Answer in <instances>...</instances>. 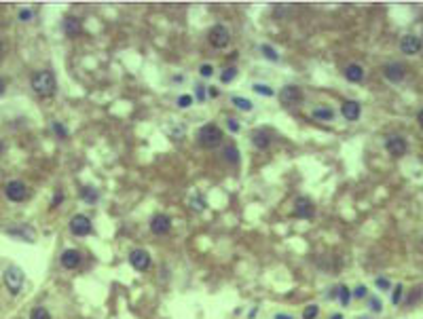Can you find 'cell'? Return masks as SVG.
<instances>
[{
  "label": "cell",
  "mask_w": 423,
  "mask_h": 319,
  "mask_svg": "<svg viewBox=\"0 0 423 319\" xmlns=\"http://www.w3.org/2000/svg\"><path fill=\"white\" fill-rule=\"evenodd\" d=\"M34 93L40 95V97H51L55 93L57 85H55V76L53 72L49 70H40V72H34L32 74V80H30Z\"/></svg>",
  "instance_id": "cell-1"
},
{
  "label": "cell",
  "mask_w": 423,
  "mask_h": 319,
  "mask_svg": "<svg viewBox=\"0 0 423 319\" xmlns=\"http://www.w3.org/2000/svg\"><path fill=\"white\" fill-rule=\"evenodd\" d=\"M2 279H4V286H7L9 294H11V296H17V294L21 292V288H24L26 277H24V271H21L19 266L11 264L9 269H4Z\"/></svg>",
  "instance_id": "cell-2"
},
{
  "label": "cell",
  "mask_w": 423,
  "mask_h": 319,
  "mask_svg": "<svg viewBox=\"0 0 423 319\" xmlns=\"http://www.w3.org/2000/svg\"><path fill=\"white\" fill-rule=\"evenodd\" d=\"M197 140L204 148H216L222 142V131H220L218 125H204L197 133Z\"/></svg>",
  "instance_id": "cell-3"
},
{
  "label": "cell",
  "mask_w": 423,
  "mask_h": 319,
  "mask_svg": "<svg viewBox=\"0 0 423 319\" xmlns=\"http://www.w3.org/2000/svg\"><path fill=\"white\" fill-rule=\"evenodd\" d=\"M277 100H280L282 106L292 108V106H297V104L303 102V89L297 87V85H286L280 93H277Z\"/></svg>",
  "instance_id": "cell-4"
},
{
  "label": "cell",
  "mask_w": 423,
  "mask_h": 319,
  "mask_svg": "<svg viewBox=\"0 0 423 319\" xmlns=\"http://www.w3.org/2000/svg\"><path fill=\"white\" fill-rule=\"evenodd\" d=\"M129 264L136 269L138 273H144L150 269V264H153V258H150V254L146 252V249L142 247H136L129 252Z\"/></svg>",
  "instance_id": "cell-5"
},
{
  "label": "cell",
  "mask_w": 423,
  "mask_h": 319,
  "mask_svg": "<svg viewBox=\"0 0 423 319\" xmlns=\"http://www.w3.org/2000/svg\"><path fill=\"white\" fill-rule=\"evenodd\" d=\"M207 40H210V45L212 47H216V49H224L227 45L231 43V32H229V28L227 26H214L212 30H210V34H207Z\"/></svg>",
  "instance_id": "cell-6"
},
{
  "label": "cell",
  "mask_w": 423,
  "mask_h": 319,
  "mask_svg": "<svg viewBox=\"0 0 423 319\" xmlns=\"http://www.w3.org/2000/svg\"><path fill=\"white\" fill-rule=\"evenodd\" d=\"M91 230H94V224H91V220L85 216V213H77V216L70 218V233L77 235V237H87L91 235Z\"/></svg>",
  "instance_id": "cell-7"
},
{
  "label": "cell",
  "mask_w": 423,
  "mask_h": 319,
  "mask_svg": "<svg viewBox=\"0 0 423 319\" xmlns=\"http://www.w3.org/2000/svg\"><path fill=\"white\" fill-rule=\"evenodd\" d=\"M4 195H7L9 201L21 203L28 197V186L21 182V180H13V182H9L7 186H4Z\"/></svg>",
  "instance_id": "cell-8"
},
{
  "label": "cell",
  "mask_w": 423,
  "mask_h": 319,
  "mask_svg": "<svg viewBox=\"0 0 423 319\" xmlns=\"http://www.w3.org/2000/svg\"><path fill=\"white\" fill-rule=\"evenodd\" d=\"M313 213H315L313 201L309 197H297V201H294V216L300 220H311Z\"/></svg>",
  "instance_id": "cell-9"
},
{
  "label": "cell",
  "mask_w": 423,
  "mask_h": 319,
  "mask_svg": "<svg viewBox=\"0 0 423 319\" xmlns=\"http://www.w3.org/2000/svg\"><path fill=\"white\" fill-rule=\"evenodd\" d=\"M4 233L11 235V237H15V239H19V241H28V243L36 241V230H34L32 226H28V224L11 226V228H4Z\"/></svg>",
  "instance_id": "cell-10"
},
{
  "label": "cell",
  "mask_w": 423,
  "mask_h": 319,
  "mask_svg": "<svg viewBox=\"0 0 423 319\" xmlns=\"http://www.w3.org/2000/svg\"><path fill=\"white\" fill-rule=\"evenodd\" d=\"M172 230V220L170 216H165V213H155L153 218H150V233L153 235H167Z\"/></svg>",
  "instance_id": "cell-11"
},
{
  "label": "cell",
  "mask_w": 423,
  "mask_h": 319,
  "mask_svg": "<svg viewBox=\"0 0 423 319\" xmlns=\"http://www.w3.org/2000/svg\"><path fill=\"white\" fill-rule=\"evenodd\" d=\"M400 51L404 55H417L421 51V38L415 36V34H407L400 40Z\"/></svg>",
  "instance_id": "cell-12"
},
{
  "label": "cell",
  "mask_w": 423,
  "mask_h": 319,
  "mask_svg": "<svg viewBox=\"0 0 423 319\" xmlns=\"http://www.w3.org/2000/svg\"><path fill=\"white\" fill-rule=\"evenodd\" d=\"M385 148H387V152H390L392 156H402L404 152H407V140L404 137H400V136H390L385 140Z\"/></svg>",
  "instance_id": "cell-13"
},
{
  "label": "cell",
  "mask_w": 423,
  "mask_h": 319,
  "mask_svg": "<svg viewBox=\"0 0 423 319\" xmlns=\"http://www.w3.org/2000/svg\"><path fill=\"white\" fill-rule=\"evenodd\" d=\"M341 114H343V119L345 121H358L360 119V114H362V106H360V102H356V100H347L343 106H341Z\"/></svg>",
  "instance_id": "cell-14"
},
{
  "label": "cell",
  "mask_w": 423,
  "mask_h": 319,
  "mask_svg": "<svg viewBox=\"0 0 423 319\" xmlns=\"http://www.w3.org/2000/svg\"><path fill=\"white\" fill-rule=\"evenodd\" d=\"M383 76L390 80V83H400V80L404 78V66L398 61H392V63H385L383 68Z\"/></svg>",
  "instance_id": "cell-15"
},
{
  "label": "cell",
  "mask_w": 423,
  "mask_h": 319,
  "mask_svg": "<svg viewBox=\"0 0 423 319\" xmlns=\"http://www.w3.org/2000/svg\"><path fill=\"white\" fill-rule=\"evenodd\" d=\"M62 266L63 269H77V266L80 264V260H83V256H80V252L78 249H63V254H62Z\"/></svg>",
  "instance_id": "cell-16"
},
{
  "label": "cell",
  "mask_w": 423,
  "mask_h": 319,
  "mask_svg": "<svg viewBox=\"0 0 423 319\" xmlns=\"http://www.w3.org/2000/svg\"><path fill=\"white\" fill-rule=\"evenodd\" d=\"M345 78L349 80V83H362L364 80V68L360 66V63H349V66L343 70Z\"/></svg>",
  "instance_id": "cell-17"
},
{
  "label": "cell",
  "mask_w": 423,
  "mask_h": 319,
  "mask_svg": "<svg viewBox=\"0 0 423 319\" xmlns=\"http://www.w3.org/2000/svg\"><path fill=\"white\" fill-rule=\"evenodd\" d=\"M62 28H63V34L66 36H77V34L80 32V19L78 17H72V15H68L66 19H63V24H62Z\"/></svg>",
  "instance_id": "cell-18"
},
{
  "label": "cell",
  "mask_w": 423,
  "mask_h": 319,
  "mask_svg": "<svg viewBox=\"0 0 423 319\" xmlns=\"http://www.w3.org/2000/svg\"><path fill=\"white\" fill-rule=\"evenodd\" d=\"M252 144H254V146H256L258 150H266V148H269V144H271L269 133L263 131V129L252 131Z\"/></svg>",
  "instance_id": "cell-19"
},
{
  "label": "cell",
  "mask_w": 423,
  "mask_h": 319,
  "mask_svg": "<svg viewBox=\"0 0 423 319\" xmlns=\"http://www.w3.org/2000/svg\"><path fill=\"white\" fill-rule=\"evenodd\" d=\"M311 117L317 119V121H326V123H332V121H334V110L330 108V106H317V108H313Z\"/></svg>",
  "instance_id": "cell-20"
},
{
  "label": "cell",
  "mask_w": 423,
  "mask_h": 319,
  "mask_svg": "<svg viewBox=\"0 0 423 319\" xmlns=\"http://www.w3.org/2000/svg\"><path fill=\"white\" fill-rule=\"evenodd\" d=\"M231 102H233V106L237 110H241V112H252V110H254V104H252V100H248V97L233 95V97H231Z\"/></svg>",
  "instance_id": "cell-21"
},
{
  "label": "cell",
  "mask_w": 423,
  "mask_h": 319,
  "mask_svg": "<svg viewBox=\"0 0 423 319\" xmlns=\"http://www.w3.org/2000/svg\"><path fill=\"white\" fill-rule=\"evenodd\" d=\"M80 199L85 203H89V205H94V203H97V199H100V195H97L95 188L85 186V188H80Z\"/></svg>",
  "instance_id": "cell-22"
},
{
  "label": "cell",
  "mask_w": 423,
  "mask_h": 319,
  "mask_svg": "<svg viewBox=\"0 0 423 319\" xmlns=\"http://www.w3.org/2000/svg\"><path fill=\"white\" fill-rule=\"evenodd\" d=\"M188 205H190V210H195V212H204L205 210V199H204V195L201 193H195L193 197H190V201H188Z\"/></svg>",
  "instance_id": "cell-23"
},
{
  "label": "cell",
  "mask_w": 423,
  "mask_h": 319,
  "mask_svg": "<svg viewBox=\"0 0 423 319\" xmlns=\"http://www.w3.org/2000/svg\"><path fill=\"white\" fill-rule=\"evenodd\" d=\"M224 159H227L229 163H233V165L239 163V150H237L235 144H229V146L224 148Z\"/></svg>",
  "instance_id": "cell-24"
},
{
  "label": "cell",
  "mask_w": 423,
  "mask_h": 319,
  "mask_svg": "<svg viewBox=\"0 0 423 319\" xmlns=\"http://www.w3.org/2000/svg\"><path fill=\"white\" fill-rule=\"evenodd\" d=\"M260 53L265 55V60H269V61H280V53L271 47V45H260Z\"/></svg>",
  "instance_id": "cell-25"
},
{
  "label": "cell",
  "mask_w": 423,
  "mask_h": 319,
  "mask_svg": "<svg viewBox=\"0 0 423 319\" xmlns=\"http://www.w3.org/2000/svg\"><path fill=\"white\" fill-rule=\"evenodd\" d=\"M235 76H237V68L229 66V68H224V70H222V74H220V83L229 85V83H233V80H235Z\"/></svg>",
  "instance_id": "cell-26"
},
{
  "label": "cell",
  "mask_w": 423,
  "mask_h": 319,
  "mask_svg": "<svg viewBox=\"0 0 423 319\" xmlns=\"http://www.w3.org/2000/svg\"><path fill=\"white\" fill-rule=\"evenodd\" d=\"M351 298H353L351 289L347 286H339V303H341V306H347L351 303Z\"/></svg>",
  "instance_id": "cell-27"
},
{
  "label": "cell",
  "mask_w": 423,
  "mask_h": 319,
  "mask_svg": "<svg viewBox=\"0 0 423 319\" xmlns=\"http://www.w3.org/2000/svg\"><path fill=\"white\" fill-rule=\"evenodd\" d=\"M252 89H254V93L265 95V97H273V95H275V91L271 89L269 85H265V83H254V85H252Z\"/></svg>",
  "instance_id": "cell-28"
},
{
  "label": "cell",
  "mask_w": 423,
  "mask_h": 319,
  "mask_svg": "<svg viewBox=\"0 0 423 319\" xmlns=\"http://www.w3.org/2000/svg\"><path fill=\"white\" fill-rule=\"evenodd\" d=\"M30 319H51V313L45 306H34L30 311Z\"/></svg>",
  "instance_id": "cell-29"
},
{
  "label": "cell",
  "mask_w": 423,
  "mask_h": 319,
  "mask_svg": "<svg viewBox=\"0 0 423 319\" xmlns=\"http://www.w3.org/2000/svg\"><path fill=\"white\" fill-rule=\"evenodd\" d=\"M320 315V306L317 304H307L305 311H303V319H317Z\"/></svg>",
  "instance_id": "cell-30"
},
{
  "label": "cell",
  "mask_w": 423,
  "mask_h": 319,
  "mask_svg": "<svg viewBox=\"0 0 423 319\" xmlns=\"http://www.w3.org/2000/svg\"><path fill=\"white\" fill-rule=\"evenodd\" d=\"M51 127H53L55 136H60L62 140H66V137H68V129H66V127H63L62 123H60V121H53V125H51Z\"/></svg>",
  "instance_id": "cell-31"
},
{
  "label": "cell",
  "mask_w": 423,
  "mask_h": 319,
  "mask_svg": "<svg viewBox=\"0 0 423 319\" xmlns=\"http://www.w3.org/2000/svg\"><path fill=\"white\" fill-rule=\"evenodd\" d=\"M402 294H404V288L398 283V286L393 288V292H392V303H393V304H398L400 300H402Z\"/></svg>",
  "instance_id": "cell-32"
},
{
  "label": "cell",
  "mask_w": 423,
  "mask_h": 319,
  "mask_svg": "<svg viewBox=\"0 0 423 319\" xmlns=\"http://www.w3.org/2000/svg\"><path fill=\"white\" fill-rule=\"evenodd\" d=\"M207 87H204V85H195V97H197V102H205V95H207Z\"/></svg>",
  "instance_id": "cell-33"
},
{
  "label": "cell",
  "mask_w": 423,
  "mask_h": 319,
  "mask_svg": "<svg viewBox=\"0 0 423 319\" xmlns=\"http://www.w3.org/2000/svg\"><path fill=\"white\" fill-rule=\"evenodd\" d=\"M370 311H373V313H381V311H383V303H381V298H376V296L370 298Z\"/></svg>",
  "instance_id": "cell-34"
},
{
  "label": "cell",
  "mask_w": 423,
  "mask_h": 319,
  "mask_svg": "<svg viewBox=\"0 0 423 319\" xmlns=\"http://www.w3.org/2000/svg\"><path fill=\"white\" fill-rule=\"evenodd\" d=\"M351 294H353V298H366V296H368V288L366 286H358Z\"/></svg>",
  "instance_id": "cell-35"
},
{
  "label": "cell",
  "mask_w": 423,
  "mask_h": 319,
  "mask_svg": "<svg viewBox=\"0 0 423 319\" xmlns=\"http://www.w3.org/2000/svg\"><path fill=\"white\" fill-rule=\"evenodd\" d=\"M199 74H201L204 78H210L212 74H214V66H210V63H204V66L199 68Z\"/></svg>",
  "instance_id": "cell-36"
},
{
  "label": "cell",
  "mask_w": 423,
  "mask_h": 319,
  "mask_svg": "<svg viewBox=\"0 0 423 319\" xmlns=\"http://www.w3.org/2000/svg\"><path fill=\"white\" fill-rule=\"evenodd\" d=\"M193 104V97L190 95H180L178 97V108H188Z\"/></svg>",
  "instance_id": "cell-37"
},
{
  "label": "cell",
  "mask_w": 423,
  "mask_h": 319,
  "mask_svg": "<svg viewBox=\"0 0 423 319\" xmlns=\"http://www.w3.org/2000/svg\"><path fill=\"white\" fill-rule=\"evenodd\" d=\"M375 286L385 292V289H390V288H392V283H390V279H385V277H379V279L375 281Z\"/></svg>",
  "instance_id": "cell-38"
},
{
  "label": "cell",
  "mask_w": 423,
  "mask_h": 319,
  "mask_svg": "<svg viewBox=\"0 0 423 319\" xmlns=\"http://www.w3.org/2000/svg\"><path fill=\"white\" fill-rule=\"evenodd\" d=\"M419 298H421V289H419V288H417V289H413V294H410V296H408V300H407V306H410V304H415V303H417V300H419Z\"/></svg>",
  "instance_id": "cell-39"
},
{
  "label": "cell",
  "mask_w": 423,
  "mask_h": 319,
  "mask_svg": "<svg viewBox=\"0 0 423 319\" xmlns=\"http://www.w3.org/2000/svg\"><path fill=\"white\" fill-rule=\"evenodd\" d=\"M62 201H63V193H62V190H55V193H53V199H51V207H57Z\"/></svg>",
  "instance_id": "cell-40"
},
{
  "label": "cell",
  "mask_w": 423,
  "mask_h": 319,
  "mask_svg": "<svg viewBox=\"0 0 423 319\" xmlns=\"http://www.w3.org/2000/svg\"><path fill=\"white\" fill-rule=\"evenodd\" d=\"M32 17H34V13H32L30 9H21V11H19V19H21V21H30Z\"/></svg>",
  "instance_id": "cell-41"
},
{
  "label": "cell",
  "mask_w": 423,
  "mask_h": 319,
  "mask_svg": "<svg viewBox=\"0 0 423 319\" xmlns=\"http://www.w3.org/2000/svg\"><path fill=\"white\" fill-rule=\"evenodd\" d=\"M227 127H229V129L233 131V133H237V131H239V123H237L235 119H229V121H227Z\"/></svg>",
  "instance_id": "cell-42"
},
{
  "label": "cell",
  "mask_w": 423,
  "mask_h": 319,
  "mask_svg": "<svg viewBox=\"0 0 423 319\" xmlns=\"http://www.w3.org/2000/svg\"><path fill=\"white\" fill-rule=\"evenodd\" d=\"M205 91H207V97H212V100H214V97H218V93H220L218 87H207Z\"/></svg>",
  "instance_id": "cell-43"
},
{
  "label": "cell",
  "mask_w": 423,
  "mask_h": 319,
  "mask_svg": "<svg viewBox=\"0 0 423 319\" xmlns=\"http://www.w3.org/2000/svg\"><path fill=\"white\" fill-rule=\"evenodd\" d=\"M334 298H339V288H332L328 292V300H334Z\"/></svg>",
  "instance_id": "cell-44"
},
{
  "label": "cell",
  "mask_w": 423,
  "mask_h": 319,
  "mask_svg": "<svg viewBox=\"0 0 423 319\" xmlns=\"http://www.w3.org/2000/svg\"><path fill=\"white\" fill-rule=\"evenodd\" d=\"M273 319H294L292 315H288V313H275Z\"/></svg>",
  "instance_id": "cell-45"
},
{
  "label": "cell",
  "mask_w": 423,
  "mask_h": 319,
  "mask_svg": "<svg viewBox=\"0 0 423 319\" xmlns=\"http://www.w3.org/2000/svg\"><path fill=\"white\" fill-rule=\"evenodd\" d=\"M417 123H419V127L423 129V110H419V114H417Z\"/></svg>",
  "instance_id": "cell-46"
},
{
  "label": "cell",
  "mask_w": 423,
  "mask_h": 319,
  "mask_svg": "<svg viewBox=\"0 0 423 319\" xmlns=\"http://www.w3.org/2000/svg\"><path fill=\"white\" fill-rule=\"evenodd\" d=\"M172 80H173V83H182V80H184V76H182V74H178V76H173Z\"/></svg>",
  "instance_id": "cell-47"
},
{
  "label": "cell",
  "mask_w": 423,
  "mask_h": 319,
  "mask_svg": "<svg viewBox=\"0 0 423 319\" xmlns=\"http://www.w3.org/2000/svg\"><path fill=\"white\" fill-rule=\"evenodd\" d=\"M4 85H7L4 83V78H0V95H2V91H4Z\"/></svg>",
  "instance_id": "cell-48"
},
{
  "label": "cell",
  "mask_w": 423,
  "mask_h": 319,
  "mask_svg": "<svg viewBox=\"0 0 423 319\" xmlns=\"http://www.w3.org/2000/svg\"><path fill=\"white\" fill-rule=\"evenodd\" d=\"M330 319H343V315H341V313H334V315H330Z\"/></svg>",
  "instance_id": "cell-49"
},
{
  "label": "cell",
  "mask_w": 423,
  "mask_h": 319,
  "mask_svg": "<svg viewBox=\"0 0 423 319\" xmlns=\"http://www.w3.org/2000/svg\"><path fill=\"white\" fill-rule=\"evenodd\" d=\"M2 150H4V146H2V142H0V154H2Z\"/></svg>",
  "instance_id": "cell-50"
},
{
  "label": "cell",
  "mask_w": 423,
  "mask_h": 319,
  "mask_svg": "<svg viewBox=\"0 0 423 319\" xmlns=\"http://www.w3.org/2000/svg\"><path fill=\"white\" fill-rule=\"evenodd\" d=\"M358 319H368V317H358Z\"/></svg>",
  "instance_id": "cell-51"
},
{
  "label": "cell",
  "mask_w": 423,
  "mask_h": 319,
  "mask_svg": "<svg viewBox=\"0 0 423 319\" xmlns=\"http://www.w3.org/2000/svg\"><path fill=\"white\" fill-rule=\"evenodd\" d=\"M0 51H2V45H0Z\"/></svg>",
  "instance_id": "cell-52"
}]
</instances>
